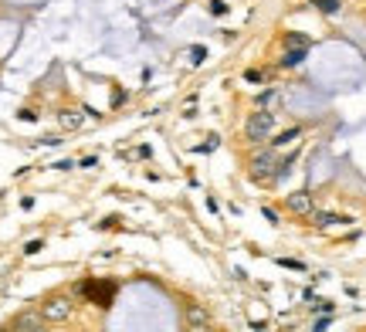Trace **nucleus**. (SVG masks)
Instances as JSON below:
<instances>
[{
  "label": "nucleus",
  "mask_w": 366,
  "mask_h": 332,
  "mask_svg": "<svg viewBox=\"0 0 366 332\" xmlns=\"http://www.w3.org/2000/svg\"><path fill=\"white\" fill-rule=\"evenodd\" d=\"M278 265H282V268H292V271H305V265H302V261H292V258H282Z\"/></svg>",
  "instance_id": "17"
},
{
  "label": "nucleus",
  "mask_w": 366,
  "mask_h": 332,
  "mask_svg": "<svg viewBox=\"0 0 366 332\" xmlns=\"http://www.w3.org/2000/svg\"><path fill=\"white\" fill-rule=\"evenodd\" d=\"M305 51H308V48H289V51H285V58H282V68L302 65V61H305Z\"/></svg>",
  "instance_id": "9"
},
{
  "label": "nucleus",
  "mask_w": 366,
  "mask_h": 332,
  "mask_svg": "<svg viewBox=\"0 0 366 332\" xmlns=\"http://www.w3.org/2000/svg\"><path fill=\"white\" fill-rule=\"evenodd\" d=\"M207 10H211L214 17H224V14H227V3H224V0H211V3H207Z\"/></svg>",
  "instance_id": "14"
},
{
  "label": "nucleus",
  "mask_w": 366,
  "mask_h": 332,
  "mask_svg": "<svg viewBox=\"0 0 366 332\" xmlns=\"http://www.w3.org/2000/svg\"><path fill=\"white\" fill-rule=\"evenodd\" d=\"M204 58H207V48H204V44H193V48H190V61H193V65H200Z\"/></svg>",
  "instance_id": "13"
},
{
  "label": "nucleus",
  "mask_w": 366,
  "mask_h": 332,
  "mask_svg": "<svg viewBox=\"0 0 366 332\" xmlns=\"http://www.w3.org/2000/svg\"><path fill=\"white\" fill-rule=\"evenodd\" d=\"M275 129V112H251L248 116V126H244V136H248V142H261V139H268Z\"/></svg>",
  "instance_id": "1"
},
{
  "label": "nucleus",
  "mask_w": 366,
  "mask_h": 332,
  "mask_svg": "<svg viewBox=\"0 0 366 332\" xmlns=\"http://www.w3.org/2000/svg\"><path fill=\"white\" fill-rule=\"evenodd\" d=\"M187 322H190V329L211 326V312H207V309H200V305H187Z\"/></svg>",
  "instance_id": "7"
},
{
  "label": "nucleus",
  "mask_w": 366,
  "mask_h": 332,
  "mask_svg": "<svg viewBox=\"0 0 366 332\" xmlns=\"http://www.w3.org/2000/svg\"><path fill=\"white\" fill-rule=\"evenodd\" d=\"M244 81H261V71H254V68H251V71H244Z\"/></svg>",
  "instance_id": "20"
},
{
  "label": "nucleus",
  "mask_w": 366,
  "mask_h": 332,
  "mask_svg": "<svg viewBox=\"0 0 366 332\" xmlns=\"http://www.w3.org/2000/svg\"><path fill=\"white\" fill-rule=\"evenodd\" d=\"M10 332H48V326H44V319L38 312H20L10 322Z\"/></svg>",
  "instance_id": "3"
},
{
  "label": "nucleus",
  "mask_w": 366,
  "mask_h": 332,
  "mask_svg": "<svg viewBox=\"0 0 366 332\" xmlns=\"http://www.w3.org/2000/svg\"><path fill=\"white\" fill-rule=\"evenodd\" d=\"M285 44L289 48H308V38L305 34H285Z\"/></svg>",
  "instance_id": "12"
},
{
  "label": "nucleus",
  "mask_w": 366,
  "mask_h": 332,
  "mask_svg": "<svg viewBox=\"0 0 366 332\" xmlns=\"http://www.w3.org/2000/svg\"><path fill=\"white\" fill-rule=\"evenodd\" d=\"M81 295H88L95 305L105 309V305L112 302V285H109V281H105V285H102V281H85V285H81Z\"/></svg>",
  "instance_id": "5"
},
{
  "label": "nucleus",
  "mask_w": 366,
  "mask_h": 332,
  "mask_svg": "<svg viewBox=\"0 0 366 332\" xmlns=\"http://www.w3.org/2000/svg\"><path fill=\"white\" fill-rule=\"evenodd\" d=\"M275 153H258L254 159H251V176L254 180H268V176H275Z\"/></svg>",
  "instance_id": "4"
},
{
  "label": "nucleus",
  "mask_w": 366,
  "mask_h": 332,
  "mask_svg": "<svg viewBox=\"0 0 366 332\" xmlns=\"http://www.w3.org/2000/svg\"><path fill=\"white\" fill-rule=\"evenodd\" d=\"M315 224H319V227H329V224H349V217H336V214H315Z\"/></svg>",
  "instance_id": "11"
},
{
  "label": "nucleus",
  "mask_w": 366,
  "mask_h": 332,
  "mask_svg": "<svg viewBox=\"0 0 366 332\" xmlns=\"http://www.w3.org/2000/svg\"><path fill=\"white\" fill-rule=\"evenodd\" d=\"M315 10H322V14H339L343 10V0H308Z\"/></svg>",
  "instance_id": "10"
},
{
  "label": "nucleus",
  "mask_w": 366,
  "mask_h": 332,
  "mask_svg": "<svg viewBox=\"0 0 366 332\" xmlns=\"http://www.w3.org/2000/svg\"><path fill=\"white\" fill-rule=\"evenodd\" d=\"M190 332H214L211 326H200V329H190Z\"/></svg>",
  "instance_id": "23"
},
{
  "label": "nucleus",
  "mask_w": 366,
  "mask_h": 332,
  "mask_svg": "<svg viewBox=\"0 0 366 332\" xmlns=\"http://www.w3.org/2000/svg\"><path fill=\"white\" fill-rule=\"evenodd\" d=\"M95 163H98V159H95V156H85V159H81V163H78V166H81V170H92V166H95Z\"/></svg>",
  "instance_id": "21"
},
{
  "label": "nucleus",
  "mask_w": 366,
  "mask_h": 332,
  "mask_svg": "<svg viewBox=\"0 0 366 332\" xmlns=\"http://www.w3.org/2000/svg\"><path fill=\"white\" fill-rule=\"evenodd\" d=\"M298 136H302V126H292V129H285V133L275 136V139H271V146H275V149H278V146H292Z\"/></svg>",
  "instance_id": "8"
},
{
  "label": "nucleus",
  "mask_w": 366,
  "mask_h": 332,
  "mask_svg": "<svg viewBox=\"0 0 366 332\" xmlns=\"http://www.w3.org/2000/svg\"><path fill=\"white\" fill-rule=\"evenodd\" d=\"M41 248H44V241H41V237H34V241H27V244H24V254H38Z\"/></svg>",
  "instance_id": "16"
},
{
  "label": "nucleus",
  "mask_w": 366,
  "mask_h": 332,
  "mask_svg": "<svg viewBox=\"0 0 366 332\" xmlns=\"http://www.w3.org/2000/svg\"><path fill=\"white\" fill-rule=\"evenodd\" d=\"M61 122H65V126H78V116H68V112H65V116H61Z\"/></svg>",
  "instance_id": "22"
},
{
  "label": "nucleus",
  "mask_w": 366,
  "mask_h": 332,
  "mask_svg": "<svg viewBox=\"0 0 366 332\" xmlns=\"http://www.w3.org/2000/svg\"><path fill=\"white\" fill-rule=\"evenodd\" d=\"M217 136H211V142H204V146H197V153H211V149H217Z\"/></svg>",
  "instance_id": "18"
},
{
  "label": "nucleus",
  "mask_w": 366,
  "mask_h": 332,
  "mask_svg": "<svg viewBox=\"0 0 366 332\" xmlns=\"http://www.w3.org/2000/svg\"><path fill=\"white\" fill-rule=\"evenodd\" d=\"M289 210L292 214H312V194L308 190H298V194H289Z\"/></svg>",
  "instance_id": "6"
},
{
  "label": "nucleus",
  "mask_w": 366,
  "mask_h": 332,
  "mask_svg": "<svg viewBox=\"0 0 366 332\" xmlns=\"http://www.w3.org/2000/svg\"><path fill=\"white\" fill-rule=\"evenodd\" d=\"M75 302L68 298V295H51L48 302H44V309H41V315L48 319V322H65L68 315H72Z\"/></svg>",
  "instance_id": "2"
},
{
  "label": "nucleus",
  "mask_w": 366,
  "mask_h": 332,
  "mask_svg": "<svg viewBox=\"0 0 366 332\" xmlns=\"http://www.w3.org/2000/svg\"><path fill=\"white\" fill-rule=\"evenodd\" d=\"M261 214H265V220H268V224H278V214H275L271 207H261Z\"/></svg>",
  "instance_id": "19"
},
{
  "label": "nucleus",
  "mask_w": 366,
  "mask_h": 332,
  "mask_svg": "<svg viewBox=\"0 0 366 332\" xmlns=\"http://www.w3.org/2000/svg\"><path fill=\"white\" fill-rule=\"evenodd\" d=\"M275 98H278V92H275V88H268V92H261V95H258V105L265 109V105H271Z\"/></svg>",
  "instance_id": "15"
}]
</instances>
